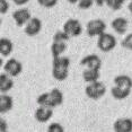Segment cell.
Listing matches in <instances>:
<instances>
[{
  "label": "cell",
  "mask_w": 132,
  "mask_h": 132,
  "mask_svg": "<svg viewBox=\"0 0 132 132\" xmlns=\"http://www.w3.org/2000/svg\"><path fill=\"white\" fill-rule=\"evenodd\" d=\"M70 59L68 56H59L53 58L52 61V76L58 81H64L69 75Z\"/></svg>",
  "instance_id": "cell-1"
},
{
  "label": "cell",
  "mask_w": 132,
  "mask_h": 132,
  "mask_svg": "<svg viewBox=\"0 0 132 132\" xmlns=\"http://www.w3.org/2000/svg\"><path fill=\"white\" fill-rule=\"evenodd\" d=\"M85 94L90 100L98 101L106 94V86L100 80L93 84H88L85 89Z\"/></svg>",
  "instance_id": "cell-2"
},
{
  "label": "cell",
  "mask_w": 132,
  "mask_h": 132,
  "mask_svg": "<svg viewBox=\"0 0 132 132\" xmlns=\"http://www.w3.org/2000/svg\"><path fill=\"white\" fill-rule=\"evenodd\" d=\"M118 41L115 36H113L110 33H103L101 36H98L97 40V47L102 52H111L112 50L115 49Z\"/></svg>",
  "instance_id": "cell-3"
},
{
  "label": "cell",
  "mask_w": 132,
  "mask_h": 132,
  "mask_svg": "<svg viewBox=\"0 0 132 132\" xmlns=\"http://www.w3.org/2000/svg\"><path fill=\"white\" fill-rule=\"evenodd\" d=\"M105 29H106V24L103 19L100 18L89 20L86 25V33L90 37L101 36L103 33H105Z\"/></svg>",
  "instance_id": "cell-4"
},
{
  "label": "cell",
  "mask_w": 132,
  "mask_h": 132,
  "mask_svg": "<svg viewBox=\"0 0 132 132\" xmlns=\"http://www.w3.org/2000/svg\"><path fill=\"white\" fill-rule=\"evenodd\" d=\"M63 31L71 37H77L82 33V26L76 18H69L63 24Z\"/></svg>",
  "instance_id": "cell-5"
},
{
  "label": "cell",
  "mask_w": 132,
  "mask_h": 132,
  "mask_svg": "<svg viewBox=\"0 0 132 132\" xmlns=\"http://www.w3.org/2000/svg\"><path fill=\"white\" fill-rule=\"evenodd\" d=\"M4 70L7 75H9L10 77H17L22 73L23 71V64L19 60L11 58L7 60V62L4 65Z\"/></svg>",
  "instance_id": "cell-6"
},
{
  "label": "cell",
  "mask_w": 132,
  "mask_h": 132,
  "mask_svg": "<svg viewBox=\"0 0 132 132\" xmlns=\"http://www.w3.org/2000/svg\"><path fill=\"white\" fill-rule=\"evenodd\" d=\"M13 18L18 27H23L31 20L32 16L27 8H19L13 13Z\"/></svg>",
  "instance_id": "cell-7"
},
{
  "label": "cell",
  "mask_w": 132,
  "mask_h": 132,
  "mask_svg": "<svg viewBox=\"0 0 132 132\" xmlns=\"http://www.w3.org/2000/svg\"><path fill=\"white\" fill-rule=\"evenodd\" d=\"M42 31V22L37 17H32L31 20L24 27V32L28 36H36Z\"/></svg>",
  "instance_id": "cell-8"
},
{
  "label": "cell",
  "mask_w": 132,
  "mask_h": 132,
  "mask_svg": "<svg viewBox=\"0 0 132 132\" xmlns=\"http://www.w3.org/2000/svg\"><path fill=\"white\" fill-rule=\"evenodd\" d=\"M80 64L85 67V69H97V70H100L102 67V60L96 54H88L81 59Z\"/></svg>",
  "instance_id": "cell-9"
},
{
  "label": "cell",
  "mask_w": 132,
  "mask_h": 132,
  "mask_svg": "<svg viewBox=\"0 0 132 132\" xmlns=\"http://www.w3.org/2000/svg\"><path fill=\"white\" fill-rule=\"evenodd\" d=\"M53 116V109L50 107H44V106H38L35 110L34 118L38 123H46L50 121Z\"/></svg>",
  "instance_id": "cell-10"
},
{
  "label": "cell",
  "mask_w": 132,
  "mask_h": 132,
  "mask_svg": "<svg viewBox=\"0 0 132 132\" xmlns=\"http://www.w3.org/2000/svg\"><path fill=\"white\" fill-rule=\"evenodd\" d=\"M114 132H132V120L129 118H120L113 124Z\"/></svg>",
  "instance_id": "cell-11"
},
{
  "label": "cell",
  "mask_w": 132,
  "mask_h": 132,
  "mask_svg": "<svg viewBox=\"0 0 132 132\" xmlns=\"http://www.w3.org/2000/svg\"><path fill=\"white\" fill-rule=\"evenodd\" d=\"M111 26H112L113 31L115 33L123 35L128 31V19L124 18V17H116V18H114L112 20Z\"/></svg>",
  "instance_id": "cell-12"
},
{
  "label": "cell",
  "mask_w": 132,
  "mask_h": 132,
  "mask_svg": "<svg viewBox=\"0 0 132 132\" xmlns=\"http://www.w3.org/2000/svg\"><path fill=\"white\" fill-rule=\"evenodd\" d=\"M114 86L120 87V88L131 90L132 89V78L129 77L128 75H119L113 79Z\"/></svg>",
  "instance_id": "cell-13"
},
{
  "label": "cell",
  "mask_w": 132,
  "mask_h": 132,
  "mask_svg": "<svg viewBox=\"0 0 132 132\" xmlns=\"http://www.w3.org/2000/svg\"><path fill=\"white\" fill-rule=\"evenodd\" d=\"M13 87H14L13 77H10L9 75H7L6 72L0 73V93L1 94H6V93L11 90Z\"/></svg>",
  "instance_id": "cell-14"
},
{
  "label": "cell",
  "mask_w": 132,
  "mask_h": 132,
  "mask_svg": "<svg viewBox=\"0 0 132 132\" xmlns=\"http://www.w3.org/2000/svg\"><path fill=\"white\" fill-rule=\"evenodd\" d=\"M13 106H14V100L11 96L6 94L0 95V113L1 114L8 113L13 109Z\"/></svg>",
  "instance_id": "cell-15"
},
{
  "label": "cell",
  "mask_w": 132,
  "mask_h": 132,
  "mask_svg": "<svg viewBox=\"0 0 132 132\" xmlns=\"http://www.w3.org/2000/svg\"><path fill=\"white\" fill-rule=\"evenodd\" d=\"M49 95H50V102L52 109L58 107L63 103V94L59 88H53L51 92H49Z\"/></svg>",
  "instance_id": "cell-16"
},
{
  "label": "cell",
  "mask_w": 132,
  "mask_h": 132,
  "mask_svg": "<svg viewBox=\"0 0 132 132\" xmlns=\"http://www.w3.org/2000/svg\"><path fill=\"white\" fill-rule=\"evenodd\" d=\"M101 73L97 69H85L82 71V79L87 84H93L100 80Z\"/></svg>",
  "instance_id": "cell-17"
},
{
  "label": "cell",
  "mask_w": 132,
  "mask_h": 132,
  "mask_svg": "<svg viewBox=\"0 0 132 132\" xmlns=\"http://www.w3.org/2000/svg\"><path fill=\"white\" fill-rule=\"evenodd\" d=\"M14 50V44L9 38L7 37H1L0 38V54L1 56H9Z\"/></svg>",
  "instance_id": "cell-18"
},
{
  "label": "cell",
  "mask_w": 132,
  "mask_h": 132,
  "mask_svg": "<svg viewBox=\"0 0 132 132\" xmlns=\"http://www.w3.org/2000/svg\"><path fill=\"white\" fill-rule=\"evenodd\" d=\"M67 43L65 42H52L51 44V54L53 58H59L62 56V54L65 52L67 50Z\"/></svg>",
  "instance_id": "cell-19"
},
{
  "label": "cell",
  "mask_w": 132,
  "mask_h": 132,
  "mask_svg": "<svg viewBox=\"0 0 132 132\" xmlns=\"http://www.w3.org/2000/svg\"><path fill=\"white\" fill-rule=\"evenodd\" d=\"M130 93H131V90H127V89L120 88V87H116V86H113L112 89H111L112 97L115 98V100H118V101L125 100V98L130 95Z\"/></svg>",
  "instance_id": "cell-20"
},
{
  "label": "cell",
  "mask_w": 132,
  "mask_h": 132,
  "mask_svg": "<svg viewBox=\"0 0 132 132\" xmlns=\"http://www.w3.org/2000/svg\"><path fill=\"white\" fill-rule=\"evenodd\" d=\"M36 103L38 106H44V107H51V102H50V95L49 93H43L36 98Z\"/></svg>",
  "instance_id": "cell-21"
},
{
  "label": "cell",
  "mask_w": 132,
  "mask_h": 132,
  "mask_svg": "<svg viewBox=\"0 0 132 132\" xmlns=\"http://www.w3.org/2000/svg\"><path fill=\"white\" fill-rule=\"evenodd\" d=\"M52 40H53V42H65V43H67V42L70 40V36L62 29V31H58L54 33Z\"/></svg>",
  "instance_id": "cell-22"
},
{
  "label": "cell",
  "mask_w": 132,
  "mask_h": 132,
  "mask_svg": "<svg viewBox=\"0 0 132 132\" xmlns=\"http://www.w3.org/2000/svg\"><path fill=\"white\" fill-rule=\"evenodd\" d=\"M125 0H106V5L110 9L112 10H120L122 6L124 5Z\"/></svg>",
  "instance_id": "cell-23"
},
{
  "label": "cell",
  "mask_w": 132,
  "mask_h": 132,
  "mask_svg": "<svg viewBox=\"0 0 132 132\" xmlns=\"http://www.w3.org/2000/svg\"><path fill=\"white\" fill-rule=\"evenodd\" d=\"M47 132H64V128L60 123L53 122L47 127Z\"/></svg>",
  "instance_id": "cell-24"
},
{
  "label": "cell",
  "mask_w": 132,
  "mask_h": 132,
  "mask_svg": "<svg viewBox=\"0 0 132 132\" xmlns=\"http://www.w3.org/2000/svg\"><path fill=\"white\" fill-rule=\"evenodd\" d=\"M94 4H95L94 0H79V2H78L77 5L80 9L87 10V9H89V8H92Z\"/></svg>",
  "instance_id": "cell-25"
},
{
  "label": "cell",
  "mask_w": 132,
  "mask_h": 132,
  "mask_svg": "<svg viewBox=\"0 0 132 132\" xmlns=\"http://www.w3.org/2000/svg\"><path fill=\"white\" fill-rule=\"evenodd\" d=\"M122 46L127 50L132 51V33L128 34L127 36L122 40Z\"/></svg>",
  "instance_id": "cell-26"
},
{
  "label": "cell",
  "mask_w": 132,
  "mask_h": 132,
  "mask_svg": "<svg viewBox=\"0 0 132 132\" xmlns=\"http://www.w3.org/2000/svg\"><path fill=\"white\" fill-rule=\"evenodd\" d=\"M59 0H37V2L40 4V6L44 8H52L58 4Z\"/></svg>",
  "instance_id": "cell-27"
},
{
  "label": "cell",
  "mask_w": 132,
  "mask_h": 132,
  "mask_svg": "<svg viewBox=\"0 0 132 132\" xmlns=\"http://www.w3.org/2000/svg\"><path fill=\"white\" fill-rule=\"evenodd\" d=\"M9 9V4L7 0H0V14L5 15Z\"/></svg>",
  "instance_id": "cell-28"
},
{
  "label": "cell",
  "mask_w": 132,
  "mask_h": 132,
  "mask_svg": "<svg viewBox=\"0 0 132 132\" xmlns=\"http://www.w3.org/2000/svg\"><path fill=\"white\" fill-rule=\"evenodd\" d=\"M7 130H8L7 122L4 119H0V132H7Z\"/></svg>",
  "instance_id": "cell-29"
},
{
  "label": "cell",
  "mask_w": 132,
  "mask_h": 132,
  "mask_svg": "<svg viewBox=\"0 0 132 132\" xmlns=\"http://www.w3.org/2000/svg\"><path fill=\"white\" fill-rule=\"evenodd\" d=\"M11 1H14V4L17 6H23V5L27 4L29 0H11Z\"/></svg>",
  "instance_id": "cell-30"
},
{
  "label": "cell",
  "mask_w": 132,
  "mask_h": 132,
  "mask_svg": "<svg viewBox=\"0 0 132 132\" xmlns=\"http://www.w3.org/2000/svg\"><path fill=\"white\" fill-rule=\"evenodd\" d=\"M94 2L98 6V7H102L104 4H106V0H94Z\"/></svg>",
  "instance_id": "cell-31"
},
{
  "label": "cell",
  "mask_w": 132,
  "mask_h": 132,
  "mask_svg": "<svg viewBox=\"0 0 132 132\" xmlns=\"http://www.w3.org/2000/svg\"><path fill=\"white\" fill-rule=\"evenodd\" d=\"M128 9H129V11H130V14L132 15V0H131V2L128 5Z\"/></svg>",
  "instance_id": "cell-32"
},
{
  "label": "cell",
  "mask_w": 132,
  "mask_h": 132,
  "mask_svg": "<svg viewBox=\"0 0 132 132\" xmlns=\"http://www.w3.org/2000/svg\"><path fill=\"white\" fill-rule=\"evenodd\" d=\"M68 2H70V4H78L79 0H68Z\"/></svg>",
  "instance_id": "cell-33"
}]
</instances>
